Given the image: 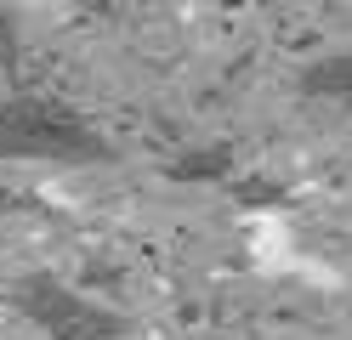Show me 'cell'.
Instances as JSON below:
<instances>
[{
  "label": "cell",
  "instance_id": "6da1fadb",
  "mask_svg": "<svg viewBox=\"0 0 352 340\" xmlns=\"http://www.w3.org/2000/svg\"><path fill=\"white\" fill-rule=\"evenodd\" d=\"M0 153L12 159H97L102 142L57 102H12L0 108Z\"/></svg>",
  "mask_w": 352,
  "mask_h": 340
},
{
  "label": "cell",
  "instance_id": "7a4b0ae2",
  "mask_svg": "<svg viewBox=\"0 0 352 340\" xmlns=\"http://www.w3.org/2000/svg\"><path fill=\"white\" fill-rule=\"evenodd\" d=\"M29 312H34V324L52 329L57 340H108V335H120L114 312L85 301V295H74V289H63V284H34L29 289Z\"/></svg>",
  "mask_w": 352,
  "mask_h": 340
}]
</instances>
